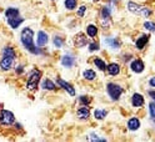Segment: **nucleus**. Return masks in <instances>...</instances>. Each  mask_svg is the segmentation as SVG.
Here are the masks:
<instances>
[{
    "label": "nucleus",
    "mask_w": 155,
    "mask_h": 142,
    "mask_svg": "<svg viewBox=\"0 0 155 142\" xmlns=\"http://www.w3.org/2000/svg\"><path fill=\"white\" fill-rule=\"evenodd\" d=\"M20 40L23 46L28 51H30L34 55H40V50L34 45V31L30 29V27H24L21 35H20Z\"/></svg>",
    "instance_id": "nucleus-1"
},
{
    "label": "nucleus",
    "mask_w": 155,
    "mask_h": 142,
    "mask_svg": "<svg viewBox=\"0 0 155 142\" xmlns=\"http://www.w3.org/2000/svg\"><path fill=\"white\" fill-rule=\"evenodd\" d=\"M41 71L39 69H33L30 74L28 75V81H26V89L28 90H35L38 87L39 82L41 80Z\"/></svg>",
    "instance_id": "nucleus-2"
},
{
    "label": "nucleus",
    "mask_w": 155,
    "mask_h": 142,
    "mask_svg": "<svg viewBox=\"0 0 155 142\" xmlns=\"http://www.w3.org/2000/svg\"><path fill=\"white\" fill-rule=\"evenodd\" d=\"M128 10L133 14H137L139 16H145V17H148L151 15V10L150 9H148L147 6H143V5H139L137 3H134V2H129L128 3Z\"/></svg>",
    "instance_id": "nucleus-3"
},
{
    "label": "nucleus",
    "mask_w": 155,
    "mask_h": 142,
    "mask_svg": "<svg viewBox=\"0 0 155 142\" xmlns=\"http://www.w3.org/2000/svg\"><path fill=\"white\" fill-rule=\"evenodd\" d=\"M106 92H108V95L110 96L111 100L118 101L120 99V96L123 95V92H124V89L120 86V85H118V84L110 82V84L106 85Z\"/></svg>",
    "instance_id": "nucleus-4"
},
{
    "label": "nucleus",
    "mask_w": 155,
    "mask_h": 142,
    "mask_svg": "<svg viewBox=\"0 0 155 142\" xmlns=\"http://www.w3.org/2000/svg\"><path fill=\"white\" fill-rule=\"evenodd\" d=\"M15 122V116L12 111L2 110L0 112V125L2 126H12Z\"/></svg>",
    "instance_id": "nucleus-5"
},
{
    "label": "nucleus",
    "mask_w": 155,
    "mask_h": 142,
    "mask_svg": "<svg viewBox=\"0 0 155 142\" xmlns=\"http://www.w3.org/2000/svg\"><path fill=\"white\" fill-rule=\"evenodd\" d=\"M100 21L104 29H109L111 25V17H110V9L109 6H103L100 10Z\"/></svg>",
    "instance_id": "nucleus-6"
},
{
    "label": "nucleus",
    "mask_w": 155,
    "mask_h": 142,
    "mask_svg": "<svg viewBox=\"0 0 155 142\" xmlns=\"http://www.w3.org/2000/svg\"><path fill=\"white\" fill-rule=\"evenodd\" d=\"M15 59L16 58H13V56H2V59H0V69L3 71H9L13 68Z\"/></svg>",
    "instance_id": "nucleus-7"
},
{
    "label": "nucleus",
    "mask_w": 155,
    "mask_h": 142,
    "mask_svg": "<svg viewBox=\"0 0 155 142\" xmlns=\"http://www.w3.org/2000/svg\"><path fill=\"white\" fill-rule=\"evenodd\" d=\"M149 39H150V35H149V34H143V35H140L138 39H137V41H135V46H137V49H138V50H143L144 47H145V45L148 44Z\"/></svg>",
    "instance_id": "nucleus-8"
},
{
    "label": "nucleus",
    "mask_w": 155,
    "mask_h": 142,
    "mask_svg": "<svg viewBox=\"0 0 155 142\" xmlns=\"http://www.w3.org/2000/svg\"><path fill=\"white\" fill-rule=\"evenodd\" d=\"M130 69H131L135 74H140V72L144 71L145 65H144V62H143L140 59H135V60H133L131 64H130Z\"/></svg>",
    "instance_id": "nucleus-9"
},
{
    "label": "nucleus",
    "mask_w": 155,
    "mask_h": 142,
    "mask_svg": "<svg viewBox=\"0 0 155 142\" xmlns=\"http://www.w3.org/2000/svg\"><path fill=\"white\" fill-rule=\"evenodd\" d=\"M144 101L145 100H144V96L141 93H134L133 97H131V105L137 109H140L144 105Z\"/></svg>",
    "instance_id": "nucleus-10"
},
{
    "label": "nucleus",
    "mask_w": 155,
    "mask_h": 142,
    "mask_svg": "<svg viewBox=\"0 0 155 142\" xmlns=\"http://www.w3.org/2000/svg\"><path fill=\"white\" fill-rule=\"evenodd\" d=\"M76 116H78V118H80V120L89 118V116H90V109L88 107V105H83V107H80L79 110H78L76 111Z\"/></svg>",
    "instance_id": "nucleus-11"
},
{
    "label": "nucleus",
    "mask_w": 155,
    "mask_h": 142,
    "mask_svg": "<svg viewBox=\"0 0 155 142\" xmlns=\"http://www.w3.org/2000/svg\"><path fill=\"white\" fill-rule=\"evenodd\" d=\"M58 85H59L61 89H64V90H66L68 92H69L70 96H75V89H74V86H71L69 82H66V81H64L61 79H58Z\"/></svg>",
    "instance_id": "nucleus-12"
},
{
    "label": "nucleus",
    "mask_w": 155,
    "mask_h": 142,
    "mask_svg": "<svg viewBox=\"0 0 155 142\" xmlns=\"http://www.w3.org/2000/svg\"><path fill=\"white\" fill-rule=\"evenodd\" d=\"M75 61H76V59L74 58V56H70V55H64L61 58V65L64 66V68H66V69L73 68Z\"/></svg>",
    "instance_id": "nucleus-13"
},
{
    "label": "nucleus",
    "mask_w": 155,
    "mask_h": 142,
    "mask_svg": "<svg viewBox=\"0 0 155 142\" xmlns=\"http://www.w3.org/2000/svg\"><path fill=\"white\" fill-rule=\"evenodd\" d=\"M106 71L109 72L110 76H118V75L120 74V65L113 62V64L108 65V68H106Z\"/></svg>",
    "instance_id": "nucleus-14"
},
{
    "label": "nucleus",
    "mask_w": 155,
    "mask_h": 142,
    "mask_svg": "<svg viewBox=\"0 0 155 142\" xmlns=\"http://www.w3.org/2000/svg\"><path fill=\"white\" fill-rule=\"evenodd\" d=\"M74 44H75V46H78V47H83V46H85L86 44H88V40H86V36L84 35V34H78L75 37H74Z\"/></svg>",
    "instance_id": "nucleus-15"
},
{
    "label": "nucleus",
    "mask_w": 155,
    "mask_h": 142,
    "mask_svg": "<svg viewBox=\"0 0 155 142\" xmlns=\"http://www.w3.org/2000/svg\"><path fill=\"white\" fill-rule=\"evenodd\" d=\"M48 41H49V36H48V34L45 31H39L38 33V39H36V44L39 46H44L48 44Z\"/></svg>",
    "instance_id": "nucleus-16"
},
{
    "label": "nucleus",
    "mask_w": 155,
    "mask_h": 142,
    "mask_svg": "<svg viewBox=\"0 0 155 142\" xmlns=\"http://www.w3.org/2000/svg\"><path fill=\"white\" fill-rule=\"evenodd\" d=\"M139 127H140V121L138 117H131L128 121V128L130 131H137V130H139Z\"/></svg>",
    "instance_id": "nucleus-17"
},
{
    "label": "nucleus",
    "mask_w": 155,
    "mask_h": 142,
    "mask_svg": "<svg viewBox=\"0 0 155 142\" xmlns=\"http://www.w3.org/2000/svg\"><path fill=\"white\" fill-rule=\"evenodd\" d=\"M104 43L110 46L111 49H119L120 47V43L118 39H115V37H106V39H104Z\"/></svg>",
    "instance_id": "nucleus-18"
},
{
    "label": "nucleus",
    "mask_w": 155,
    "mask_h": 142,
    "mask_svg": "<svg viewBox=\"0 0 155 142\" xmlns=\"http://www.w3.org/2000/svg\"><path fill=\"white\" fill-rule=\"evenodd\" d=\"M23 21H24V19L20 17V15L16 16V17H13V19H8V24H9V26H10V27H13V29L19 27V25H20Z\"/></svg>",
    "instance_id": "nucleus-19"
},
{
    "label": "nucleus",
    "mask_w": 155,
    "mask_h": 142,
    "mask_svg": "<svg viewBox=\"0 0 155 142\" xmlns=\"http://www.w3.org/2000/svg\"><path fill=\"white\" fill-rule=\"evenodd\" d=\"M86 34H88L89 37H91V39H94V37L98 35V26L94 25V24H90L88 25V27H86Z\"/></svg>",
    "instance_id": "nucleus-20"
},
{
    "label": "nucleus",
    "mask_w": 155,
    "mask_h": 142,
    "mask_svg": "<svg viewBox=\"0 0 155 142\" xmlns=\"http://www.w3.org/2000/svg\"><path fill=\"white\" fill-rule=\"evenodd\" d=\"M5 16H6V19H13V17L19 16V9H16V8H8L5 10Z\"/></svg>",
    "instance_id": "nucleus-21"
},
{
    "label": "nucleus",
    "mask_w": 155,
    "mask_h": 142,
    "mask_svg": "<svg viewBox=\"0 0 155 142\" xmlns=\"http://www.w3.org/2000/svg\"><path fill=\"white\" fill-rule=\"evenodd\" d=\"M83 77L85 79V80H89V81H93V80H95L96 79V72L94 71V70H84L83 71Z\"/></svg>",
    "instance_id": "nucleus-22"
},
{
    "label": "nucleus",
    "mask_w": 155,
    "mask_h": 142,
    "mask_svg": "<svg viewBox=\"0 0 155 142\" xmlns=\"http://www.w3.org/2000/svg\"><path fill=\"white\" fill-rule=\"evenodd\" d=\"M41 87H43L44 90L53 91V90H55V84H54L51 80H49V79H45V80H43V82H41Z\"/></svg>",
    "instance_id": "nucleus-23"
},
{
    "label": "nucleus",
    "mask_w": 155,
    "mask_h": 142,
    "mask_svg": "<svg viewBox=\"0 0 155 142\" xmlns=\"http://www.w3.org/2000/svg\"><path fill=\"white\" fill-rule=\"evenodd\" d=\"M106 115H108V111L106 110H99V109L94 110V117L96 120H104L106 117Z\"/></svg>",
    "instance_id": "nucleus-24"
},
{
    "label": "nucleus",
    "mask_w": 155,
    "mask_h": 142,
    "mask_svg": "<svg viewBox=\"0 0 155 142\" xmlns=\"http://www.w3.org/2000/svg\"><path fill=\"white\" fill-rule=\"evenodd\" d=\"M94 64H95L96 68H98L99 70H101V71H105L106 68H108V65L105 64V61L101 60L100 58H95V59H94Z\"/></svg>",
    "instance_id": "nucleus-25"
},
{
    "label": "nucleus",
    "mask_w": 155,
    "mask_h": 142,
    "mask_svg": "<svg viewBox=\"0 0 155 142\" xmlns=\"http://www.w3.org/2000/svg\"><path fill=\"white\" fill-rule=\"evenodd\" d=\"M76 4H78V0H65L64 2V5L68 10H74L76 8Z\"/></svg>",
    "instance_id": "nucleus-26"
},
{
    "label": "nucleus",
    "mask_w": 155,
    "mask_h": 142,
    "mask_svg": "<svg viewBox=\"0 0 155 142\" xmlns=\"http://www.w3.org/2000/svg\"><path fill=\"white\" fill-rule=\"evenodd\" d=\"M64 44V39L61 36H54V46L56 47H61Z\"/></svg>",
    "instance_id": "nucleus-27"
},
{
    "label": "nucleus",
    "mask_w": 155,
    "mask_h": 142,
    "mask_svg": "<svg viewBox=\"0 0 155 142\" xmlns=\"http://www.w3.org/2000/svg\"><path fill=\"white\" fill-rule=\"evenodd\" d=\"M144 27L147 30H149V31H155V24L154 23H151V21H145L144 23Z\"/></svg>",
    "instance_id": "nucleus-28"
},
{
    "label": "nucleus",
    "mask_w": 155,
    "mask_h": 142,
    "mask_svg": "<svg viewBox=\"0 0 155 142\" xmlns=\"http://www.w3.org/2000/svg\"><path fill=\"white\" fill-rule=\"evenodd\" d=\"M79 101H80L81 105H89V103L91 102V99L89 96H81Z\"/></svg>",
    "instance_id": "nucleus-29"
},
{
    "label": "nucleus",
    "mask_w": 155,
    "mask_h": 142,
    "mask_svg": "<svg viewBox=\"0 0 155 142\" xmlns=\"http://www.w3.org/2000/svg\"><path fill=\"white\" fill-rule=\"evenodd\" d=\"M85 11H86V6H85V5H81L79 9H78V16L83 17L84 14H85Z\"/></svg>",
    "instance_id": "nucleus-30"
},
{
    "label": "nucleus",
    "mask_w": 155,
    "mask_h": 142,
    "mask_svg": "<svg viewBox=\"0 0 155 142\" xmlns=\"http://www.w3.org/2000/svg\"><path fill=\"white\" fill-rule=\"evenodd\" d=\"M149 110H150V115L151 117L155 120V102H151L149 105Z\"/></svg>",
    "instance_id": "nucleus-31"
},
{
    "label": "nucleus",
    "mask_w": 155,
    "mask_h": 142,
    "mask_svg": "<svg viewBox=\"0 0 155 142\" xmlns=\"http://www.w3.org/2000/svg\"><path fill=\"white\" fill-rule=\"evenodd\" d=\"M90 141H105L104 138H100L98 135H94V134H91V135H89V137H88Z\"/></svg>",
    "instance_id": "nucleus-32"
},
{
    "label": "nucleus",
    "mask_w": 155,
    "mask_h": 142,
    "mask_svg": "<svg viewBox=\"0 0 155 142\" xmlns=\"http://www.w3.org/2000/svg\"><path fill=\"white\" fill-rule=\"evenodd\" d=\"M89 50H90V51H96V50H99V44H98V43H91L90 46H89Z\"/></svg>",
    "instance_id": "nucleus-33"
},
{
    "label": "nucleus",
    "mask_w": 155,
    "mask_h": 142,
    "mask_svg": "<svg viewBox=\"0 0 155 142\" xmlns=\"http://www.w3.org/2000/svg\"><path fill=\"white\" fill-rule=\"evenodd\" d=\"M149 85H150L151 87H154V89H155V76H154V77H151V79L149 80Z\"/></svg>",
    "instance_id": "nucleus-34"
},
{
    "label": "nucleus",
    "mask_w": 155,
    "mask_h": 142,
    "mask_svg": "<svg viewBox=\"0 0 155 142\" xmlns=\"http://www.w3.org/2000/svg\"><path fill=\"white\" fill-rule=\"evenodd\" d=\"M148 93L150 95V97H151L153 100H155V91H149Z\"/></svg>",
    "instance_id": "nucleus-35"
},
{
    "label": "nucleus",
    "mask_w": 155,
    "mask_h": 142,
    "mask_svg": "<svg viewBox=\"0 0 155 142\" xmlns=\"http://www.w3.org/2000/svg\"><path fill=\"white\" fill-rule=\"evenodd\" d=\"M16 71H18V74H21V72H23V65H20V66H19Z\"/></svg>",
    "instance_id": "nucleus-36"
},
{
    "label": "nucleus",
    "mask_w": 155,
    "mask_h": 142,
    "mask_svg": "<svg viewBox=\"0 0 155 142\" xmlns=\"http://www.w3.org/2000/svg\"><path fill=\"white\" fill-rule=\"evenodd\" d=\"M94 2H100V0H94Z\"/></svg>",
    "instance_id": "nucleus-37"
}]
</instances>
